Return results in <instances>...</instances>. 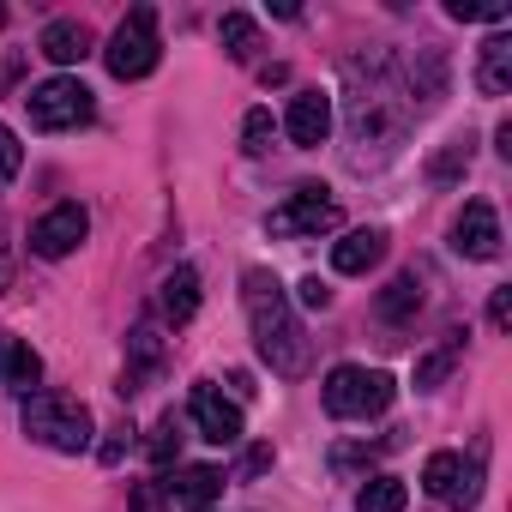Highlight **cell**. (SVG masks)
I'll list each match as a JSON object with an SVG mask.
<instances>
[{
	"label": "cell",
	"instance_id": "6da1fadb",
	"mask_svg": "<svg viewBox=\"0 0 512 512\" xmlns=\"http://www.w3.org/2000/svg\"><path fill=\"white\" fill-rule=\"evenodd\" d=\"M410 133V91L392 79L386 61H356L350 73V163L380 169Z\"/></svg>",
	"mask_w": 512,
	"mask_h": 512
},
{
	"label": "cell",
	"instance_id": "7a4b0ae2",
	"mask_svg": "<svg viewBox=\"0 0 512 512\" xmlns=\"http://www.w3.org/2000/svg\"><path fill=\"white\" fill-rule=\"evenodd\" d=\"M241 308H247V332H253V350L260 362L284 380H302L314 368V350L302 338V320L290 308V290L266 272V266H247L241 272Z\"/></svg>",
	"mask_w": 512,
	"mask_h": 512
},
{
	"label": "cell",
	"instance_id": "3957f363",
	"mask_svg": "<svg viewBox=\"0 0 512 512\" xmlns=\"http://www.w3.org/2000/svg\"><path fill=\"white\" fill-rule=\"evenodd\" d=\"M25 434L49 452H85L91 446V410L67 392H31L25 398Z\"/></svg>",
	"mask_w": 512,
	"mask_h": 512
},
{
	"label": "cell",
	"instance_id": "277c9868",
	"mask_svg": "<svg viewBox=\"0 0 512 512\" xmlns=\"http://www.w3.org/2000/svg\"><path fill=\"white\" fill-rule=\"evenodd\" d=\"M392 374H380V368H356V362H344V368H332L326 374V410L338 416V422H368V416H380L386 404H392Z\"/></svg>",
	"mask_w": 512,
	"mask_h": 512
},
{
	"label": "cell",
	"instance_id": "5b68a950",
	"mask_svg": "<svg viewBox=\"0 0 512 512\" xmlns=\"http://www.w3.org/2000/svg\"><path fill=\"white\" fill-rule=\"evenodd\" d=\"M25 115H31V127L37 133H73V127H85L91 115H97V97H91V85H79V79H43V85H31V97H25Z\"/></svg>",
	"mask_w": 512,
	"mask_h": 512
},
{
	"label": "cell",
	"instance_id": "8992f818",
	"mask_svg": "<svg viewBox=\"0 0 512 512\" xmlns=\"http://www.w3.org/2000/svg\"><path fill=\"white\" fill-rule=\"evenodd\" d=\"M103 61H109V73H115V79H145V73H157V61H163L157 13H151V7H133V13L115 25V37H109Z\"/></svg>",
	"mask_w": 512,
	"mask_h": 512
},
{
	"label": "cell",
	"instance_id": "52a82bcc",
	"mask_svg": "<svg viewBox=\"0 0 512 512\" xmlns=\"http://www.w3.org/2000/svg\"><path fill=\"white\" fill-rule=\"evenodd\" d=\"M266 229L278 235V241H308V235H326V229H338V199L326 193V187H296L272 217H266Z\"/></svg>",
	"mask_w": 512,
	"mask_h": 512
},
{
	"label": "cell",
	"instance_id": "ba28073f",
	"mask_svg": "<svg viewBox=\"0 0 512 512\" xmlns=\"http://www.w3.org/2000/svg\"><path fill=\"white\" fill-rule=\"evenodd\" d=\"M422 488H428L434 500H446V506L470 512V506L482 500V464H476V458H464V452H434V458L422 464Z\"/></svg>",
	"mask_w": 512,
	"mask_h": 512
},
{
	"label": "cell",
	"instance_id": "9c48e42d",
	"mask_svg": "<svg viewBox=\"0 0 512 512\" xmlns=\"http://www.w3.org/2000/svg\"><path fill=\"white\" fill-rule=\"evenodd\" d=\"M85 235H91V211L79 199H61V205H49L31 223V253H37V260H67Z\"/></svg>",
	"mask_w": 512,
	"mask_h": 512
},
{
	"label": "cell",
	"instance_id": "30bf717a",
	"mask_svg": "<svg viewBox=\"0 0 512 512\" xmlns=\"http://www.w3.org/2000/svg\"><path fill=\"white\" fill-rule=\"evenodd\" d=\"M452 247L464 260H500V211L488 199H470L452 223Z\"/></svg>",
	"mask_w": 512,
	"mask_h": 512
},
{
	"label": "cell",
	"instance_id": "8fae6325",
	"mask_svg": "<svg viewBox=\"0 0 512 512\" xmlns=\"http://www.w3.org/2000/svg\"><path fill=\"white\" fill-rule=\"evenodd\" d=\"M284 133H290V145H302V151L326 145V139H332V97H326V91H296L290 109H284Z\"/></svg>",
	"mask_w": 512,
	"mask_h": 512
},
{
	"label": "cell",
	"instance_id": "7c38bea8",
	"mask_svg": "<svg viewBox=\"0 0 512 512\" xmlns=\"http://www.w3.org/2000/svg\"><path fill=\"white\" fill-rule=\"evenodd\" d=\"M187 416H193V428H199L211 446H235V440H241V404L217 398L211 386H193V398H187Z\"/></svg>",
	"mask_w": 512,
	"mask_h": 512
},
{
	"label": "cell",
	"instance_id": "4fadbf2b",
	"mask_svg": "<svg viewBox=\"0 0 512 512\" xmlns=\"http://www.w3.org/2000/svg\"><path fill=\"white\" fill-rule=\"evenodd\" d=\"M163 494H169L175 506H187V512H205V506L223 494V470H211V464H181L175 476H163Z\"/></svg>",
	"mask_w": 512,
	"mask_h": 512
},
{
	"label": "cell",
	"instance_id": "5bb4252c",
	"mask_svg": "<svg viewBox=\"0 0 512 512\" xmlns=\"http://www.w3.org/2000/svg\"><path fill=\"white\" fill-rule=\"evenodd\" d=\"M43 380V356L25 344V338H13V332H0V392H19V398H31V386Z\"/></svg>",
	"mask_w": 512,
	"mask_h": 512
},
{
	"label": "cell",
	"instance_id": "9a60e30c",
	"mask_svg": "<svg viewBox=\"0 0 512 512\" xmlns=\"http://www.w3.org/2000/svg\"><path fill=\"white\" fill-rule=\"evenodd\" d=\"M37 49H43L55 67H79V61L91 55V25H85V19H49L43 37H37Z\"/></svg>",
	"mask_w": 512,
	"mask_h": 512
},
{
	"label": "cell",
	"instance_id": "2e32d148",
	"mask_svg": "<svg viewBox=\"0 0 512 512\" xmlns=\"http://www.w3.org/2000/svg\"><path fill=\"white\" fill-rule=\"evenodd\" d=\"M163 374V338H157V326H133V338H127V374H121V398L127 392H139L145 380H157Z\"/></svg>",
	"mask_w": 512,
	"mask_h": 512
},
{
	"label": "cell",
	"instance_id": "e0dca14e",
	"mask_svg": "<svg viewBox=\"0 0 512 512\" xmlns=\"http://www.w3.org/2000/svg\"><path fill=\"white\" fill-rule=\"evenodd\" d=\"M380 253H386V235H380V229H350L344 241H332V272L362 278V272L380 266Z\"/></svg>",
	"mask_w": 512,
	"mask_h": 512
},
{
	"label": "cell",
	"instance_id": "ac0fdd59",
	"mask_svg": "<svg viewBox=\"0 0 512 512\" xmlns=\"http://www.w3.org/2000/svg\"><path fill=\"white\" fill-rule=\"evenodd\" d=\"M476 91H482V97H506V91H512V37H506V31H494V37L482 43Z\"/></svg>",
	"mask_w": 512,
	"mask_h": 512
},
{
	"label": "cell",
	"instance_id": "d6986e66",
	"mask_svg": "<svg viewBox=\"0 0 512 512\" xmlns=\"http://www.w3.org/2000/svg\"><path fill=\"white\" fill-rule=\"evenodd\" d=\"M163 320H175V326H187L193 314H199V272L193 266H175L169 278H163Z\"/></svg>",
	"mask_w": 512,
	"mask_h": 512
},
{
	"label": "cell",
	"instance_id": "ffe728a7",
	"mask_svg": "<svg viewBox=\"0 0 512 512\" xmlns=\"http://www.w3.org/2000/svg\"><path fill=\"white\" fill-rule=\"evenodd\" d=\"M422 314V278L416 272H398L386 290H380V320L386 326H404V320H416Z\"/></svg>",
	"mask_w": 512,
	"mask_h": 512
},
{
	"label": "cell",
	"instance_id": "44dd1931",
	"mask_svg": "<svg viewBox=\"0 0 512 512\" xmlns=\"http://www.w3.org/2000/svg\"><path fill=\"white\" fill-rule=\"evenodd\" d=\"M404 506H410V488L398 476H368L356 494V512H404Z\"/></svg>",
	"mask_w": 512,
	"mask_h": 512
},
{
	"label": "cell",
	"instance_id": "7402d4cb",
	"mask_svg": "<svg viewBox=\"0 0 512 512\" xmlns=\"http://www.w3.org/2000/svg\"><path fill=\"white\" fill-rule=\"evenodd\" d=\"M217 43L229 49V61H253V49H260V25H253L247 13H223Z\"/></svg>",
	"mask_w": 512,
	"mask_h": 512
},
{
	"label": "cell",
	"instance_id": "603a6c76",
	"mask_svg": "<svg viewBox=\"0 0 512 512\" xmlns=\"http://www.w3.org/2000/svg\"><path fill=\"white\" fill-rule=\"evenodd\" d=\"M272 139H278L272 109H247V121H241V151H247V157H266V151H272Z\"/></svg>",
	"mask_w": 512,
	"mask_h": 512
},
{
	"label": "cell",
	"instance_id": "cb8c5ba5",
	"mask_svg": "<svg viewBox=\"0 0 512 512\" xmlns=\"http://www.w3.org/2000/svg\"><path fill=\"white\" fill-rule=\"evenodd\" d=\"M452 362H458V338H452V344H440V350H428V356L416 362V392H434V386L452 374Z\"/></svg>",
	"mask_w": 512,
	"mask_h": 512
},
{
	"label": "cell",
	"instance_id": "d4e9b609",
	"mask_svg": "<svg viewBox=\"0 0 512 512\" xmlns=\"http://www.w3.org/2000/svg\"><path fill=\"white\" fill-rule=\"evenodd\" d=\"M145 452H151V464H157V470H163V464H169V458L181 452V428H175V416H163V422L151 428V440H145Z\"/></svg>",
	"mask_w": 512,
	"mask_h": 512
},
{
	"label": "cell",
	"instance_id": "484cf974",
	"mask_svg": "<svg viewBox=\"0 0 512 512\" xmlns=\"http://www.w3.org/2000/svg\"><path fill=\"white\" fill-rule=\"evenodd\" d=\"M458 169H470V133H464V139H452V145L428 163V175H434V181H452Z\"/></svg>",
	"mask_w": 512,
	"mask_h": 512
},
{
	"label": "cell",
	"instance_id": "4316f807",
	"mask_svg": "<svg viewBox=\"0 0 512 512\" xmlns=\"http://www.w3.org/2000/svg\"><path fill=\"white\" fill-rule=\"evenodd\" d=\"M25 169V145L13 127H0V187H13V175Z\"/></svg>",
	"mask_w": 512,
	"mask_h": 512
},
{
	"label": "cell",
	"instance_id": "83f0119b",
	"mask_svg": "<svg viewBox=\"0 0 512 512\" xmlns=\"http://www.w3.org/2000/svg\"><path fill=\"white\" fill-rule=\"evenodd\" d=\"M446 13H452V19H488V25H500V19H506L500 0H446Z\"/></svg>",
	"mask_w": 512,
	"mask_h": 512
},
{
	"label": "cell",
	"instance_id": "f1b7e54d",
	"mask_svg": "<svg viewBox=\"0 0 512 512\" xmlns=\"http://www.w3.org/2000/svg\"><path fill=\"white\" fill-rule=\"evenodd\" d=\"M488 326H494V332L512 326V290H494V296H488Z\"/></svg>",
	"mask_w": 512,
	"mask_h": 512
},
{
	"label": "cell",
	"instance_id": "f546056e",
	"mask_svg": "<svg viewBox=\"0 0 512 512\" xmlns=\"http://www.w3.org/2000/svg\"><path fill=\"white\" fill-rule=\"evenodd\" d=\"M296 302H302V308H332V290H326L320 278H302V290H296Z\"/></svg>",
	"mask_w": 512,
	"mask_h": 512
},
{
	"label": "cell",
	"instance_id": "4dcf8cb0",
	"mask_svg": "<svg viewBox=\"0 0 512 512\" xmlns=\"http://www.w3.org/2000/svg\"><path fill=\"white\" fill-rule=\"evenodd\" d=\"M7 284H13V229L0 223V290H7Z\"/></svg>",
	"mask_w": 512,
	"mask_h": 512
},
{
	"label": "cell",
	"instance_id": "1f68e13d",
	"mask_svg": "<svg viewBox=\"0 0 512 512\" xmlns=\"http://www.w3.org/2000/svg\"><path fill=\"white\" fill-rule=\"evenodd\" d=\"M0 25H7V7H0Z\"/></svg>",
	"mask_w": 512,
	"mask_h": 512
},
{
	"label": "cell",
	"instance_id": "d6a6232c",
	"mask_svg": "<svg viewBox=\"0 0 512 512\" xmlns=\"http://www.w3.org/2000/svg\"><path fill=\"white\" fill-rule=\"evenodd\" d=\"M205 512H211V506H205Z\"/></svg>",
	"mask_w": 512,
	"mask_h": 512
}]
</instances>
